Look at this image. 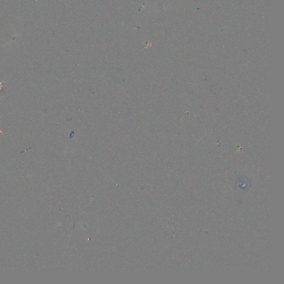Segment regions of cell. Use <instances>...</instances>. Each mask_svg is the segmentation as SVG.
Instances as JSON below:
<instances>
[{"label": "cell", "mask_w": 284, "mask_h": 284, "mask_svg": "<svg viewBox=\"0 0 284 284\" xmlns=\"http://www.w3.org/2000/svg\"><path fill=\"white\" fill-rule=\"evenodd\" d=\"M2 82H3V81H2V82H0V90H2V87H3V85H2Z\"/></svg>", "instance_id": "1"}]
</instances>
